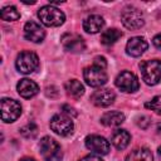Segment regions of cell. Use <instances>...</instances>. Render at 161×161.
I'll use <instances>...</instances> for the list:
<instances>
[{"instance_id": "cell-12", "label": "cell", "mask_w": 161, "mask_h": 161, "mask_svg": "<svg viewBox=\"0 0 161 161\" xmlns=\"http://www.w3.org/2000/svg\"><path fill=\"white\" fill-rule=\"evenodd\" d=\"M24 36L26 40L33 43H40L45 38L44 29L35 21H28L24 25Z\"/></svg>"}, {"instance_id": "cell-1", "label": "cell", "mask_w": 161, "mask_h": 161, "mask_svg": "<svg viewBox=\"0 0 161 161\" xmlns=\"http://www.w3.org/2000/svg\"><path fill=\"white\" fill-rule=\"evenodd\" d=\"M141 77L147 86H155L161 80V60L151 59L140 63Z\"/></svg>"}, {"instance_id": "cell-2", "label": "cell", "mask_w": 161, "mask_h": 161, "mask_svg": "<svg viewBox=\"0 0 161 161\" xmlns=\"http://www.w3.org/2000/svg\"><path fill=\"white\" fill-rule=\"evenodd\" d=\"M38 18L45 26H59L65 20L64 13L53 5H45L40 8L38 11Z\"/></svg>"}, {"instance_id": "cell-24", "label": "cell", "mask_w": 161, "mask_h": 161, "mask_svg": "<svg viewBox=\"0 0 161 161\" xmlns=\"http://www.w3.org/2000/svg\"><path fill=\"white\" fill-rule=\"evenodd\" d=\"M145 107L150 108L151 111H155L157 114H161V96H156L150 102H146Z\"/></svg>"}, {"instance_id": "cell-10", "label": "cell", "mask_w": 161, "mask_h": 161, "mask_svg": "<svg viewBox=\"0 0 161 161\" xmlns=\"http://www.w3.org/2000/svg\"><path fill=\"white\" fill-rule=\"evenodd\" d=\"M62 45L70 53H82L86 50V43L83 38L73 33H67L62 36Z\"/></svg>"}, {"instance_id": "cell-31", "label": "cell", "mask_w": 161, "mask_h": 161, "mask_svg": "<svg viewBox=\"0 0 161 161\" xmlns=\"http://www.w3.org/2000/svg\"><path fill=\"white\" fill-rule=\"evenodd\" d=\"M157 153H158V157H160V160H161V146L158 147V150H157Z\"/></svg>"}, {"instance_id": "cell-15", "label": "cell", "mask_w": 161, "mask_h": 161, "mask_svg": "<svg viewBox=\"0 0 161 161\" xmlns=\"http://www.w3.org/2000/svg\"><path fill=\"white\" fill-rule=\"evenodd\" d=\"M16 89H18V93L23 98H31L35 94H38V92H39L38 84L34 80L28 79V78L20 79V82L16 84Z\"/></svg>"}, {"instance_id": "cell-11", "label": "cell", "mask_w": 161, "mask_h": 161, "mask_svg": "<svg viewBox=\"0 0 161 161\" xmlns=\"http://www.w3.org/2000/svg\"><path fill=\"white\" fill-rule=\"evenodd\" d=\"M86 146L97 155H107L109 152V142L99 135H89L86 137Z\"/></svg>"}, {"instance_id": "cell-18", "label": "cell", "mask_w": 161, "mask_h": 161, "mask_svg": "<svg viewBox=\"0 0 161 161\" xmlns=\"http://www.w3.org/2000/svg\"><path fill=\"white\" fill-rule=\"evenodd\" d=\"M101 122L107 127H116L125 122V114L118 111H109L101 117Z\"/></svg>"}, {"instance_id": "cell-3", "label": "cell", "mask_w": 161, "mask_h": 161, "mask_svg": "<svg viewBox=\"0 0 161 161\" xmlns=\"http://www.w3.org/2000/svg\"><path fill=\"white\" fill-rule=\"evenodd\" d=\"M15 67L20 73L30 74L39 67V58L34 52L24 50L16 57Z\"/></svg>"}, {"instance_id": "cell-6", "label": "cell", "mask_w": 161, "mask_h": 161, "mask_svg": "<svg viewBox=\"0 0 161 161\" xmlns=\"http://www.w3.org/2000/svg\"><path fill=\"white\" fill-rule=\"evenodd\" d=\"M49 125H50V128L59 136H69L73 133V130H74L72 118L65 113L54 114Z\"/></svg>"}, {"instance_id": "cell-20", "label": "cell", "mask_w": 161, "mask_h": 161, "mask_svg": "<svg viewBox=\"0 0 161 161\" xmlns=\"http://www.w3.org/2000/svg\"><path fill=\"white\" fill-rule=\"evenodd\" d=\"M64 88L67 91V94L70 96V97H73V98H75V99L80 98L83 96V93H84L83 84L79 80H77V79H70V80L65 82Z\"/></svg>"}, {"instance_id": "cell-30", "label": "cell", "mask_w": 161, "mask_h": 161, "mask_svg": "<svg viewBox=\"0 0 161 161\" xmlns=\"http://www.w3.org/2000/svg\"><path fill=\"white\" fill-rule=\"evenodd\" d=\"M20 161H35L34 158H29V157H25V158H21Z\"/></svg>"}, {"instance_id": "cell-14", "label": "cell", "mask_w": 161, "mask_h": 161, "mask_svg": "<svg viewBox=\"0 0 161 161\" xmlns=\"http://www.w3.org/2000/svg\"><path fill=\"white\" fill-rule=\"evenodd\" d=\"M148 44L147 42L141 36H133L131 38L126 44V53L131 57H140L145 53Z\"/></svg>"}, {"instance_id": "cell-28", "label": "cell", "mask_w": 161, "mask_h": 161, "mask_svg": "<svg viewBox=\"0 0 161 161\" xmlns=\"http://www.w3.org/2000/svg\"><path fill=\"white\" fill-rule=\"evenodd\" d=\"M79 161H103L99 156H96V155H88V156H84L82 157Z\"/></svg>"}, {"instance_id": "cell-7", "label": "cell", "mask_w": 161, "mask_h": 161, "mask_svg": "<svg viewBox=\"0 0 161 161\" xmlns=\"http://www.w3.org/2000/svg\"><path fill=\"white\" fill-rule=\"evenodd\" d=\"M83 78L86 80V83L91 87H101V86L106 84V82L108 79L107 73L104 72V69L99 68V67H96L93 64L84 68Z\"/></svg>"}, {"instance_id": "cell-21", "label": "cell", "mask_w": 161, "mask_h": 161, "mask_svg": "<svg viewBox=\"0 0 161 161\" xmlns=\"http://www.w3.org/2000/svg\"><path fill=\"white\" fill-rule=\"evenodd\" d=\"M121 36H122V31L121 30H118L116 28L107 29L101 35V43H103L106 45H111V44L116 43Z\"/></svg>"}, {"instance_id": "cell-25", "label": "cell", "mask_w": 161, "mask_h": 161, "mask_svg": "<svg viewBox=\"0 0 161 161\" xmlns=\"http://www.w3.org/2000/svg\"><path fill=\"white\" fill-rule=\"evenodd\" d=\"M150 123H151V121H150V117H147V116H141L137 118V125L143 130H146L150 126Z\"/></svg>"}, {"instance_id": "cell-32", "label": "cell", "mask_w": 161, "mask_h": 161, "mask_svg": "<svg viewBox=\"0 0 161 161\" xmlns=\"http://www.w3.org/2000/svg\"><path fill=\"white\" fill-rule=\"evenodd\" d=\"M157 131H158V132H161V123H158V125H157Z\"/></svg>"}, {"instance_id": "cell-19", "label": "cell", "mask_w": 161, "mask_h": 161, "mask_svg": "<svg viewBox=\"0 0 161 161\" xmlns=\"http://www.w3.org/2000/svg\"><path fill=\"white\" fill-rule=\"evenodd\" d=\"M126 161H153V157H152V152L148 148L141 147L131 151L127 155Z\"/></svg>"}, {"instance_id": "cell-5", "label": "cell", "mask_w": 161, "mask_h": 161, "mask_svg": "<svg viewBox=\"0 0 161 161\" xmlns=\"http://www.w3.org/2000/svg\"><path fill=\"white\" fill-rule=\"evenodd\" d=\"M121 21L127 29L136 30V29H140L141 26H143L145 18L140 9L128 6V8H125L123 11L121 13Z\"/></svg>"}, {"instance_id": "cell-27", "label": "cell", "mask_w": 161, "mask_h": 161, "mask_svg": "<svg viewBox=\"0 0 161 161\" xmlns=\"http://www.w3.org/2000/svg\"><path fill=\"white\" fill-rule=\"evenodd\" d=\"M63 111H64V113H65L67 116H68V114H69V116H73V117L77 116V112L74 111V108L69 107L68 104H64V106H63Z\"/></svg>"}, {"instance_id": "cell-29", "label": "cell", "mask_w": 161, "mask_h": 161, "mask_svg": "<svg viewBox=\"0 0 161 161\" xmlns=\"http://www.w3.org/2000/svg\"><path fill=\"white\" fill-rule=\"evenodd\" d=\"M152 43H153V45H155L157 49H161V33H158L157 35L153 36Z\"/></svg>"}, {"instance_id": "cell-22", "label": "cell", "mask_w": 161, "mask_h": 161, "mask_svg": "<svg viewBox=\"0 0 161 161\" xmlns=\"http://www.w3.org/2000/svg\"><path fill=\"white\" fill-rule=\"evenodd\" d=\"M0 16L5 21H15L20 18V13L18 11L15 6H5L0 11Z\"/></svg>"}, {"instance_id": "cell-17", "label": "cell", "mask_w": 161, "mask_h": 161, "mask_svg": "<svg viewBox=\"0 0 161 161\" xmlns=\"http://www.w3.org/2000/svg\"><path fill=\"white\" fill-rule=\"evenodd\" d=\"M130 140L131 136L126 130H116L111 137V142L117 150H125L128 146Z\"/></svg>"}, {"instance_id": "cell-9", "label": "cell", "mask_w": 161, "mask_h": 161, "mask_svg": "<svg viewBox=\"0 0 161 161\" xmlns=\"http://www.w3.org/2000/svg\"><path fill=\"white\" fill-rule=\"evenodd\" d=\"M116 86L123 91V92H127V93H132V92H136L140 87V83H138V79L137 77L130 72V70H123L121 72L117 77H116V80H114Z\"/></svg>"}, {"instance_id": "cell-26", "label": "cell", "mask_w": 161, "mask_h": 161, "mask_svg": "<svg viewBox=\"0 0 161 161\" xmlns=\"http://www.w3.org/2000/svg\"><path fill=\"white\" fill-rule=\"evenodd\" d=\"M93 65L96 67H99V68H106L107 67V62H106V58L104 57H96L94 60H93Z\"/></svg>"}, {"instance_id": "cell-16", "label": "cell", "mask_w": 161, "mask_h": 161, "mask_svg": "<svg viewBox=\"0 0 161 161\" xmlns=\"http://www.w3.org/2000/svg\"><path fill=\"white\" fill-rule=\"evenodd\" d=\"M103 25H104L103 18L99 16V15H96V14L87 16L83 21V29L87 33H91V34H96V33L101 31Z\"/></svg>"}, {"instance_id": "cell-13", "label": "cell", "mask_w": 161, "mask_h": 161, "mask_svg": "<svg viewBox=\"0 0 161 161\" xmlns=\"http://www.w3.org/2000/svg\"><path fill=\"white\" fill-rule=\"evenodd\" d=\"M114 98H116V94L113 93V91L108 88L98 89L93 92V94L91 96V101L97 107H108L114 102Z\"/></svg>"}, {"instance_id": "cell-23", "label": "cell", "mask_w": 161, "mask_h": 161, "mask_svg": "<svg viewBox=\"0 0 161 161\" xmlns=\"http://www.w3.org/2000/svg\"><path fill=\"white\" fill-rule=\"evenodd\" d=\"M20 135L25 138H35L38 135V127L35 123H28L20 128Z\"/></svg>"}, {"instance_id": "cell-4", "label": "cell", "mask_w": 161, "mask_h": 161, "mask_svg": "<svg viewBox=\"0 0 161 161\" xmlns=\"http://www.w3.org/2000/svg\"><path fill=\"white\" fill-rule=\"evenodd\" d=\"M39 150L42 157L45 161H59L62 158V151L59 143L49 136H45L40 140Z\"/></svg>"}, {"instance_id": "cell-8", "label": "cell", "mask_w": 161, "mask_h": 161, "mask_svg": "<svg viewBox=\"0 0 161 161\" xmlns=\"http://www.w3.org/2000/svg\"><path fill=\"white\" fill-rule=\"evenodd\" d=\"M21 114V106L18 101L11 98L1 99V119L6 123L14 122Z\"/></svg>"}]
</instances>
